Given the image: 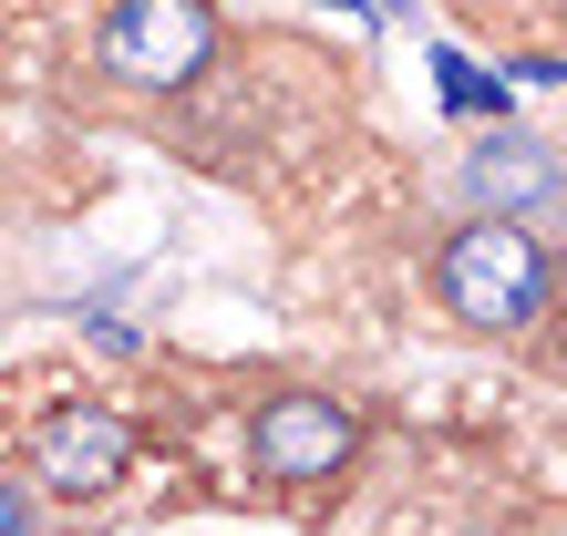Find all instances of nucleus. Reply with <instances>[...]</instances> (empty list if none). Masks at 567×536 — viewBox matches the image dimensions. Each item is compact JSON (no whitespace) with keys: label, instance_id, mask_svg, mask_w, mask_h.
Wrapping results in <instances>:
<instances>
[{"label":"nucleus","instance_id":"f03ea898","mask_svg":"<svg viewBox=\"0 0 567 536\" xmlns=\"http://www.w3.org/2000/svg\"><path fill=\"white\" fill-rule=\"evenodd\" d=\"M217 62V11L207 0H114L104 21V73L135 93H186Z\"/></svg>","mask_w":567,"mask_h":536},{"label":"nucleus","instance_id":"f257e3e1","mask_svg":"<svg viewBox=\"0 0 567 536\" xmlns=\"http://www.w3.org/2000/svg\"><path fill=\"white\" fill-rule=\"evenodd\" d=\"M433 279H444V310L475 320V330H526L547 320L557 299V248L537 227H506V217H464L444 258H433Z\"/></svg>","mask_w":567,"mask_h":536},{"label":"nucleus","instance_id":"0eeeda50","mask_svg":"<svg viewBox=\"0 0 567 536\" xmlns=\"http://www.w3.org/2000/svg\"><path fill=\"white\" fill-rule=\"evenodd\" d=\"M0 536H42V516H31L21 485H0Z\"/></svg>","mask_w":567,"mask_h":536},{"label":"nucleus","instance_id":"423d86ee","mask_svg":"<svg viewBox=\"0 0 567 536\" xmlns=\"http://www.w3.org/2000/svg\"><path fill=\"white\" fill-rule=\"evenodd\" d=\"M444 93H454V104H475V114L495 104V83H475V62H444Z\"/></svg>","mask_w":567,"mask_h":536},{"label":"nucleus","instance_id":"20e7f679","mask_svg":"<svg viewBox=\"0 0 567 536\" xmlns=\"http://www.w3.org/2000/svg\"><path fill=\"white\" fill-rule=\"evenodd\" d=\"M351 454H361V423H351V402H330V392H279V402H258V423H248V464L269 485H330Z\"/></svg>","mask_w":567,"mask_h":536},{"label":"nucleus","instance_id":"39448f33","mask_svg":"<svg viewBox=\"0 0 567 536\" xmlns=\"http://www.w3.org/2000/svg\"><path fill=\"white\" fill-rule=\"evenodd\" d=\"M454 196H464L475 217L537 227V217L567 207V165H557V145H537V134H485V145L454 165Z\"/></svg>","mask_w":567,"mask_h":536},{"label":"nucleus","instance_id":"7ed1b4c3","mask_svg":"<svg viewBox=\"0 0 567 536\" xmlns=\"http://www.w3.org/2000/svg\"><path fill=\"white\" fill-rule=\"evenodd\" d=\"M31 475L52 495H73V506H93V495H114L135 475V423H124L114 402H52V413L31 423Z\"/></svg>","mask_w":567,"mask_h":536}]
</instances>
